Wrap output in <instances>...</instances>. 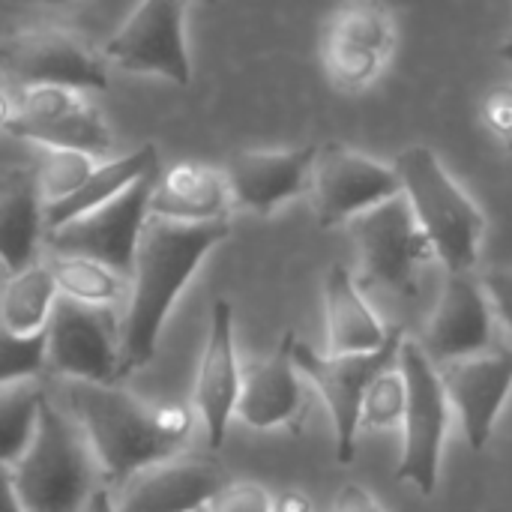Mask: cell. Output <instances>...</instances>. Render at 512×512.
I'll use <instances>...</instances> for the list:
<instances>
[{"mask_svg":"<svg viewBox=\"0 0 512 512\" xmlns=\"http://www.w3.org/2000/svg\"><path fill=\"white\" fill-rule=\"evenodd\" d=\"M309 186L321 228L348 225L363 210L402 192V180L393 165L345 144L318 147Z\"/></svg>","mask_w":512,"mask_h":512,"instance_id":"obj_12","label":"cell"},{"mask_svg":"<svg viewBox=\"0 0 512 512\" xmlns=\"http://www.w3.org/2000/svg\"><path fill=\"white\" fill-rule=\"evenodd\" d=\"M45 372V330L36 336H15L0 327V387L36 381Z\"/></svg>","mask_w":512,"mask_h":512,"instance_id":"obj_30","label":"cell"},{"mask_svg":"<svg viewBox=\"0 0 512 512\" xmlns=\"http://www.w3.org/2000/svg\"><path fill=\"white\" fill-rule=\"evenodd\" d=\"M360 255V288H390L414 294L417 270L435 258L426 234L420 231L408 198L399 192L348 222Z\"/></svg>","mask_w":512,"mask_h":512,"instance_id":"obj_7","label":"cell"},{"mask_svg":"<svg viewBox=\"0 0 512 512\" xmlns=\"http://www.w3.org/2000/svg\"><path fill=\"white\" fill-rule=\"evenodd\" d=\"M0 69L24 87L60 84L75 90H105V57L75 33L36 27L0 39Z\"/></svg>","mask_w":512,"mask_h":512,"instance_id":"obj_11","label":"cell"},{"mask_svg":"<svg viewBox=\"0 0 512 512\" xmlns=\"http://www.w3.org/2000/svg\"><path fill=\"white\" fill-rule=\"evenodd\" d=\"M156 174L159 171L135 180L129 189H123L111 201L75 216L72 222L45 231L48 252L93 258L129 279L138 237L150 216V195H153Z\"/></svg>","mask_w":512,"mask_h":512,"instance_id":"obj_9","label":"cell"},{"mask_svg":"<svg viewBox=\"0 0 512 512\" xmlns=\"http://www.w3.org/2000/svg\"><path fill=\"white\" fill-rule=\"evenodd\" d=\"M240 378H243V369H240L237 345H234V309L228 300H216L210 306L207 339L201 348L198 375L192 387L195 414L213 450L225 444V435L237 408V396H240Z\"/></svg>","mask_w":512,"mask_h":512,"instance_id":"obj_15","label":"cell"},{"mask_svg":"<svg viewBox=\"0 0 512 512\" xmlns=\"http://www.w3.org/2000/svg\"><path fill=\"white\" fill-rule=\"evenodd\" d=\"M204 512H273V495L255 480H228Z\"/></svg>","mask_w":512,"mask_h":512,"instance_id":"obj_32","label":"cell"},{"mask_svg":"<svg viewBox=\"0 0 512 512\" xmlns=\"http://www.w3.org/2000/svg\"><path fill=\"white\" fill-rule=\"evenodd\" d=\"M495 342V312L474 270L447 273L438 306L429 318L423 351L432 363L489 354Z\"/></svg>","mask_w":512,"mask_h":512,"instance_id":"obj_14","label":"cell"},{"mask_svg":"<svg viewBox=\"0 0 512 512\" xmlns=\"http://www.w3.org/2000/svg\"><path fill=\"white\" fill-rule=\"evenodd\" d=\"M201 3H216V0H201Z\"/></svg>","mask_w":512,"mask_h":512,"instance_id":"obj_43","label":"cell"},{"mask_svg":"<svg viewBox=\"0 0 512 512\" xmlns=\"http://www.w3.org/2000/svg\"><path fill=\"white\" fill-rule=\"evenodd\" d=\"M57 294L72 297L78 303H90V306H114L123 294H126V276H120L117 270L93 261V258H81V255H60V252H48L45 258Z\"/></svg>","mask_w":512,"mask_h":512,"instance_id":"obj_26","label":"cell"},{"mask_svg":"<svg viewBox=\"0 0 512 512\" xmlns=\"http://www.w3.org/2000/svg\"><path fill=\"white\" fill-rule=\"evenodd\" d=\"M498 54H501V60H507V63L512 66V36L504 42V45H501V51H498Z\"/></svg>","mask_w":512,"mask_h":512,"instance_id":"obj_41","label":"cell"},{"mask_svg":"<svg viewBox=\"0 0 512 512\" xmlns=\"http://www.w3.org/2000/svg\"><path fill=\"white\" fill-rule=\"evenodd\" d=\"M0 3H12V6H66L75 0H0Z\"/></svg>","mask_w":512,"mask_h":512,"instance_id":"obj_39","label":"cell"},{"mask_svg":"<svg viewBox=\"0 0 512 512\" xmlns=\"http://www.w3.org/2000/svg\"><path fill=\"white\" fill-rule=\"evenodd\" d=\"M324 318H327V354L375 351L387 342L390 330L372 312L363 288L348 267L333 264L324 279Z\"/></svg>","mask_w":512,"mask_h":512,"instance_id":"obj_21","label":"cell"},{"mask_svg":"<svg viewBox=\"0 0 512 512\" xmlns=\"http://www.w3.org/2000/svg\"><path fill=\"white\" fill-rule=\"evenodd\" d=\"M3 132H9L12 138H21V141L42 144V147L84 150L90 156H102L111 150V132L105 126L99 108L90 105L87 99L81 105H75L72 111H63L48 120H21L12 114V120L6 123Z\"/></svg>","mask_w":512,"mask_h":512,"instance_id":"obj_23","label":"cell"},{"mask_svg":"<svg viewBox=\"0 0 512 512\" xmlns=\"http://www.w3.org/2000/svg\"><path fill=\"white\" fill-rule=\"evenodd\" d=\"M228 234V219L180 222L159 213L147 216L129 273L126 315L120 321V378L144 369L156 357L162 327L177 297Z\"/></svg>","mask_w":512,"mask_h":512,"instance_id":"obj_1","label":"cell"},{"mask_svg":"<svg viewBox=\"0 0 512 512\" xmlns=\"http://www.w3.org/2000/svg\"><path fill=\"white\" fill-rule=\"evenodd\" d=\"M330 512H387L381 507V501L360 483H345L339 492H336V501Z\"/></svg>","mask_w":512,"mask_h":512,"instance_id":"obj_35","label":"cell"},{"mask_svg":"<svg viewBox=\"0 0 512 512\" xmlns=\"http://www.w3.org/2000/svg\"><path fill=\"white\" fill-rule=\"evenodd\" d=\"M486 123L504 138V144L512 138V87H501L489 93L486 99Z\"/></svg>","mask_w":512,"mask_h":512,"instance_id":"obj_34","label":"cell"},{"mask_svg":"<svg viewBox=\"0 0 512 512\" xmlns=\"http://www.w3.org/2000/svg\"><path fill=\"white\" fill-rule=\"evenodd\" d=\"M63 411L78 423L111 486L150 462L180 453L192 432V414L183 405L153 408L117 384L66 381Z\"/></svg>","mask_w":512,"mask_h":512,"instance_id":"obj_2","label":"cell"},{"mask_svg":"<svg viewBox=\"0 0 512 512\" xmlns=\"http://www.w3.org/2000/svg\"><path fill=\"white\" fill-rule=\"evenodd\" d=\"M402 342H405L402 327L390 330V336L381 348L360 351V354H318L306 342L294 339V366H297L300 378H306L315 387V393L324 399V405L330 411L339 465L354 462L366 390L372 387V381L381 372L396 369Z\"/></svg>","mask_w":512,"mask_h":512,"instance_id":"obj_5","label":"cell"},{"mask_svg":"<svg viewBox=\"0 0 512 512\" xmlns=\"http://www.w3.org/2000/svg\"><path fill=\"white\" fill-rule=\"evenodd\" d=\"M441 384L474 453L486 450L512 390V351L441 363Z\"/></svg>","mask_w":512,"mask_h":512,"instance_id":"obj_16","label":"cell"},{"mask_svg":"<svg viewBox=\"0 0 512 512\" xmlns=\"http://www.w3.org/2000/svg\"><path fill=\"white\" fill-rule=\"evenodd\" d=\"M159 168V150L153 144H144L120 159H111V162H102L93 168V174L66 198L60 201H51L45 204L42 216H45V231L51 228H60L66 222H72L75 216L111 201L114 195H120L123 189H129L135 180L153 174Z\"/></svg>","mask_w":512,"mask_h":512,"instance_id":"obj_22","label":"cell"},{"mask_svg":"<svg viewBox=\"0 0 512 512\" xmlns=\"http://www.w3.org/2000/svg\"><path fill=\"white\" fill-rule=\"evenodd\" d=\"M81 512H117L114 501H111V489H96Z\"/></svg>","mask_w":512,"mask_h":512,"instance_id":"obj_38","label":"cell"},{"mask_svg":"<svg viewBox=\"0 0 512 512\" xmlns=\"http://www.w3.org/2000/svg\"><path fill=\"white\" fill-rule=\"evenodd\" d=\"M45 390L36 381L0 387V465L12 468L27 450Z\"/></svg>","mask_w":512,"mask_h":512,"instance_id":"obj_27","label":"cell"},{"mask_svg":"<svg viewBox=\"0 0 512 512\" xmlns=\"http://www.w3.org/2000/svg\"><path fill=\"white\" fill-rule=\"evenodd\" d=\"M294 339V333H285L279 348L264 363L243 369L234 417H240L249 429L270 432L291 426L306 414V390L294 366Z\"/></svg>","mask_w":512,"mask_h":512,"instance_id":"obj_18","label":"cell"},{"mask_svg":"<svg viewBox=\"0 0 512 512\" xmlns=\"http://www.w3.org/2000/svg\"><path fill=\"white\" fill-rule=\"evenodd\" d=\"M0 512H27L12 489V477L6 465H0Z\"/></svg>","mask_w":512,"mask_h":512,"instance_id":"obj_36","label":"cell"},{"mask_svg":"<svg viewBox=\"0 0 512 512\" xmlns=\"http://www.w3.org/2000/svg\"><path fill=\"white\" fill-rule=\"evenodd\" d=\"M96 168V156L72 147H45V156L36 168V183L42 192V201H60L72 195Z\"/></svg>","mask_w":512,"mask_h":512,"instance_id":"obj_29","label":"cell"},{"mask_svg":"<svg viewBox=\"0 0 512 512\" xmlns=\"http://www.w3.org/2000/svg\"><path fill=\"white\" fill-rule=\"evenodd\" d=\"M399 375L405 384V411H402V459L396 477L411 483L420 495L438 489L441 453L450 426V402L441 384V375L420 342L405 339L399 348Z\"/></svg>","mask_w":512,"mask_h":512,"instance_id":"obj_6","label":"cell"},{"mask_svg":"<svg viewBox=\"0 0 512 512\" xmlns=\"http://www.w3.org/2000/svg\"><path fill=\"white\" fill-rule=\"evenodd\" d=\"M198 512H204V510H198Z\"/></svg>","mask_w":512,"mask_h":512,"instance_id":"obj_44","label":"cell"},{"mask_svg":"<svg viewBox=\"0 0 512 512\" xmlns=\"http://www.w3.org/2000/svg\"><path fill=\"white\" fill-rule=\"evenodd\" d=\"M57 300V285L48 264L33 261L30 267L9 276L0 294V327L15 336H36L45 330L51 306Z\"/></svg>","mask_w":512,"mask_h":512,"instance_id":"obj_24","label":"cell"},{"mask_svg":"<svg viewBox=\"0 0 512 512\" xmlns=\"http://www.w3.org/2000/svg\"><path fill=\"white\" fill-rule=\"evenodd\" d=\"M228 207H231L228 177L213 165L177 162L165 174H156L150 213L180 222H207V219H225Z\"/></svg>","mask_w":512,"mask_h":512,"instance_id":"obj_20","label":"cell"},{"mask_svg":"<svg viewBox=\"0 0 512 512\" xmlns=\"http://www.w3.org/2000/svg\"><path fill=\"white\" fill-rule=\"evenodd\" d=\"M393 168L435 258L447 267V273L474 270L486 237V216L474 198L453 180L438 153L426 144L405 147Z\"/></svg>","mask_w":512,"mask_h":512,"instance_id":"obj_4","label":"cell"},{"mask_svg":"<svg viewBox=\"0 0 512 512\" xmlns=\"http://www.w3.org/2000/svg\"><path fill=\"white\" fill-rule=\"evenodd\" d=\"M318 144L291 150H240L225 165L231 201L258 216L276 213L285 201L303 195L312 183Z\"/></svg>","mask_w":512,"mask_h":512,"instance_id":"obj_17","label":"cell"},{"mask_svg":"<svg viewBox=\"0 0 512 512\" xmlns=\"http://www.w3.org/2000/svg\"><path fill=\"white\" fill-rule=\"evenodd\" d=\"M480 282L486 288L495 318L510 330L512 336V267H492L480 276Z\"/></svg>","mask_w":512,"mask_h":512,"instance_id":"obj_33","label":"cell"},{"mask_svg":"<svg viewBox=\"0 0 512 512\" xmlns=\"http://www.w3.org/2000/svg\"><path fill=\"white\" fill-rule=\"evenodd\" d=\"M507 147H510V153H512V138H510V141H507Z\"/></svg>","mask_w":512,"mask_h":512,"instance_id":"obj_42","label":"cell"},{"mask_svg":"<svg viewBox=\"0 0 512 512\" xmlns=\"http://www.w3.org/2000/svg\"><path fill=\"white\" fill-rule=\"evenodd\" d=\"M12 114H15V108H12V102H9V96L0 90V129H6V123L12 120Z\"/></svg>","mask_w":512,"mask_h":512,"instance_id":"obj_40","label":"cell"},{"mask_svg":"<svg viewBox=\"0 0 512 512\" xmlns=\"http://www.w3.org/2000/svg\"><path fill=\"white\" fill-rule=\"evenodd\" d=\"M186 6L189 0H141L126 24L102 45L105 63L138 75H159L180 87L192 84L183 27Z\"/></svg>","mask_w":512,"mask_h":512,"instance_id":"obj_10","label":"cell"},{"mask_svg":"<svg viewBox=\"0 0 512 512\" xmlns=\"http://www.w3.org/2000/svg\"><path fill=\"white\" fill-rule=\"evenodd\" d=\"M273 512H312V501L303 492H288L273 501Z\"/></svg>","mask_w":512,"mask_h":512,"instance_id":"obj_37","label":"cell"},{"mask_svg":"<svg viewBox=\"0 0 512 512\" xmlns=\"http://www.w3.org/2000/svg\"><path fill=\"white\" fill-rule=\"evenodd\" d=\"M9 477L27 512H81L102 471L78 423L45 396L33 438Z\"/></svg>","mask_w":512,"mask_h":512,"instance_id":"obj_3","label":"cell"},{"mask_svg":"<svg viewBox=\"0 0 512 512\" xmlns=\"http://www.w3.org/2000/svg\"><path fill=\"white\" fill-rule=\"evenodd\" d=\"M324 36L342 39L354 48L390 60L399 39V27L393 12L381 0H342L327 18Z\"/></svg>","mask_w":512,"mask_h":512,"instance_id":"obj_25","label":"cell"},{"mask_svg":"<svg viewBox=\"0 0 512 512\" xmlns=\"http://www.w3.org/2000/svg\"><path fill=\"white\" fill-rule=\"evenodd\" d=\"M45 201L36 168H9L0 174V264L12 273L36 261L45 237Z\"/></svg>","mask_w":512,"mask_h":512,"instance_id":"obj_19","label":"cell"},{"mask_svg":"<svg viewBox=\"0 0 512 512\" xmlns=\"http://www.w3.org/2000/svg\"><path fill=\"white\" fill-rule=\"evenodd\" d=\"M402 411H405V384H402V375L396 369H387L366 390L360 426L363 423L366 426H375V429L396 426V423H402Z\"/></svg>","mask_w":512,"mask_h":512,"instance_id":"obj_31","label":"cell"},{"mask_svg":"<svg viewBox=\"0 0 512 512\" xmlns=\"http://www.w3.org/2000/svg\"><path fill=\"white\" fill-rule=\"evenodd\" d=\"M228 480L216 459L180 450L111 486V501L117 512H198Z\"/></svg>","mask_w":512,"mask_h":512,"instance_id":"obj_13","label":"cell"},{"mask_svg":"<svg viewBox=\"0 0 512 512\" xmlns=\"http://www.w3.org/2000/svg\"><path fill=\"white\" fill-rule=\"evenodd\" d=\"M321 63H324L330 84L342 93L366 90L387 66L384 57L363 51V48H354V45L333 39V36H324V42H321Z\"/></svg>","mask_w":512,"mask_h":512,"instance_id":"obj_28","label":"cell"},{"mask_svg":"<svg viewBox=\"0 0 512 512\" xmlns=\"http://www.w3.org/2000/svg\"><path fill=\"white\" fill-rule=\"evenodd\" d=\"M45 372L63 381H120V324L108 306L57 294L45 324Z\"/></svg>","mask_w":512,"mask_h":512,"instance_id":"obj_8","label":"cell"}]
</instances>
